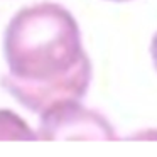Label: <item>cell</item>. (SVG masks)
<instances>
[{
    "instance_id": "6da1fadb",
    "label": "cell",
    "mask_w": 157,
    "mask_h": 157,
    "mask_svg": "<svg viewBox=\"0 0 157 157\" xmlns=\"http://www.w3.org/2000/svg\"><path fill=\"white\" fill-rule=\"evenodd\" d=\"M9 73L2 86L39 115L81 101L91 83V63L79 25L59 4L41 2L10 19L4 34Z\"/></svg>"
},
{
    "instance_id": "7a4b0ae2",
    "label": "cell",
    "mask_w": 157,
    "mask_h": 157,
    "mask_svg": "<svg viewBox=\"0 0 157 157\" xmlns=\"http://www.w3.org/2000/svg\"><path fill=\"white\" fill-rule=\"evenodd\" d=\"M39 140H117L115 130L103 115L85 108L81 101L56 106L41 115Z\"/></svg>"
},
{
    "instance_id": "3957f363",
    "label": "cell",
    "mask_w": 157,
    "mask_h": 157,
    "mask_svg": "<svg viewBox=\"0 0 157 157\" xmlns=\"http://www.w3.org/2000/svg\"><path fill=\"white\" fill-rule=\"evenodd\" d=\"M150 54H152V63L157 69V34L154 36L152 39V44H150Z\"/></svg>"
},
{
    "instance_id": "277c9868",
    "label": "cell",
    "mask_w": 157,
    "mask_h": 157,
    "mask_svg": "<svg viewBox=\"0 0 157 157\" xmlns=\"http://www.w3.org/2000/svg\"><path fill=\"white\" fill-rule=\"evenodd\" d=\"M110 2H128V0H110Z\"/></svg>"
}]
</instances>
